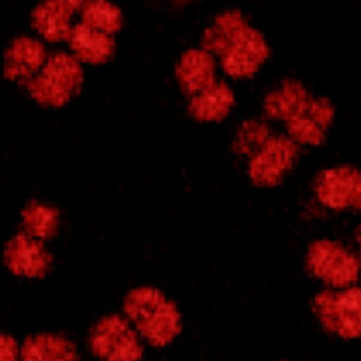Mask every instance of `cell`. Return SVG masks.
<instances>
[{
    "label": "cell",
    "mask_w": 361,
    "mask_h": 361,
    "mask_svg": "<svg viewBox=\"0 0 361 361\" xmlns=\"http://www.w3.org/2000/svg\"><path fill=\"white\" fill-rule=\"evenodd\" d=\"M203 49L221 55L222 69L236 78L250 76L268 59L267 39L249 27L240 11L219 14L203 34Z\"/></svg>",
    "instance_id": "1"
},
{
    "label": "cell",
    "mask_w": 361,
    "mask_h": 361,
    "mask_svg": "<svg viewBox=\"0 0 361 361\" xmlns=\"http://www.w3.org/2000/svg\"><path fill=\"white\" fill-rule=\"evenodd\" d=\"M264 111L268 116L286 120L293 141L309 145H319L324 140V130L334 118L330 101L312 97L307 88L295 80H286L282 87L267 95Z\"/></svg>",
    "instance_id": "2"
},
{
    "label": "cell",
    "mask_w": 361,
    "mask_h": 361,
    "mask_svg": "<svg viewBox=\"0 0 361 361\" xmlns=\"http://www.w3.org/2000/svg\"><path fill=\"white\" fill-rule=\"evenodd\" d=\"M126 316L154 345H166L182 331V316L168 296L154 288L130 291L123 300Z\"/></svg>",
    "instance_id": "3"
},
{
    "label": "cell",
    "mask_w": 361,
    "mask_h": 361,
    "mask_svg": "<svg viewBox=\"0 0 361 361\" xmlns=\"http://www.w3.org/2000/svg\"><path fill=\"white\" fill-rule=\"evenodd\" d=\"M83 71L80 60L67 53H56L46 60L44 67L27 83L35 101L48 106H62L80 90Z\"/></svg>",
    "instance_id": "4"
},
{
    "label": "cell",
    "mask_w": 361,
    "mask_h": 361,
    "mask_svg": "<svg viewBox=\"0 0 361 361\" xmlns=\"http://www.w3.org/2000/svg\"><path fill=\"white\" fill-rule=\"evenodd\" d=\"M314 312L331 334L344 338L361 335V288L342 293L323 291L314 298Z\"/></svg>",
    "instance_id": "5"
},
{
    "label": "cell",
    "mask_w": 361,
    "mask_h": 361,
    "mask_svg": "<svg viewBox=\"0 0 361 361\" xmlns=\"http://www.w3.org/2000/svg\"><path fill=\"white\" fill-rule=\"evenodd\" d=\"M90 348L102 361H140L143 345L122 316H106L92 328Z\"/></svg>",
    "instance_id": "6"
},
{
    "label": "cell",
    "mask_w": 361,
    "mask_h": 361,
    "mask_svg": "<svg viewBox=\"0 0 361 361\" xmlns=\"http://www.w3.org/2000/svg\"><path fill=\"white\" fill-rule=\"evenodd\" d=\"M307 267L316 277L335 288H345L358 279L360 263L348 249L331 240H316L309 247Z\"/></svg>",
    "instance_id": "7"
},
{
    "label": "cell",
    "mask_w": 361,
    "mask_h": 361,
    "mask_svg": "<svg viewBox=\"0 0 361 361\" xmlns=\"http://www.w3.org/2000/svg\"><path fill=\"white\" fill-rule=\"evenodd\" d=\"M296 155L298 147L295 141L284 136H270L250 159V178L259 185H275L293 168Z\"/></svg>",
    "instance_id": "8"
},
{
    "label": "cell",
    "mask_w": 361,
    "mask_h": 361,
    "mask_svg": "<svg viewBox=\"0 0 361 361\" xmlns=\"http://www.w3.org/2000/svg\"><path fill=\"white\" fill-rule=\"evenodd\" d=\"M4 261L13 274L23 277H42L51 268L53 257L41 240L32 238L27 233H18L6 243Z\"/></svg>",
    "instance_id": "9"
},
{
    "label": "cell",
    "mask_w": 361,
    "mask_h": 361,
    "mask_svg": "<svg viewBox=\"0 0 361 361\" xmlns=\"http://www.w3.org/2000/svg\"><path fill=\"white\" fill-rule=\"evenodd\" d=\"M46 48L41 41L28 35L14 39L4 55V74L9 80L23 81L25 85L37 76V71L46 63Z\"/></svg>",
    "instance_id": "10"
},
{
    "label": "cell",
    "mask_w": 361,
    "mask_h": 361,
    "mask_svg": "<svg viewBox=\"0 0 361 361\" xmlns=\"http://www.w3.org/2000/svg\"><path fill=\"white\" fill-rule=\"evenodd\" d=\"M83 2H73V0H53V2H42L32 13V23L35 30L42 34L51 42L69 41L73 32L74 11L81 9Z\"/></svg>",
    "instance_id": "11"
},
{
    "label": "cell",
    "mask_w": 361,
    "mask_h": 361,
    "mask_svg": "<svg viewBox=\"0 0 361 361\" xmlns=\"http://www.w3.org/2000/svg\"><path fill=\"white\" fill-rule=\"evenodd\" d=\"M360 173L349 166H338L319 173L316 180V194L319 201L334 210L351 207L355 201Z\"/></svg>",
    "instance_id": "12"
},
{
    "label": "cell",
    "mask_w": 361,
    "mask_h": 361,
    "mask_svg": "<svg viewBox=\"0 0 361 361\" xmlns=\"http://www.w3.org/2000/svg\"><path fill=\"white\" fill-rule=\"evenodd\" d=\"M176 78L183 92L194 95L207 90L215 83L214 59L204 49H189L182 55L176 66Z\"/></svg>",
    "instance_id": "13"
},
{
    "label": "cell",
    "mask_w": 361,
    "mask_h": 361,
    "mask_svg": "<svg viewBox=\"0 0 361 361\" xmlns=\"http://www.w3.org/2000/svg\"><path fill=\"white\" fill-rule=\"evenodd\" d=\"M69 44L78 60L90 63L106 62L115 53V39L106 32L92 28L80 21L71 32Z\"/></svg>",
    "instance_id": "14"
},
{
    "label": "cell",
    "mask_w": 361,
    "mask_h": 361,
    "mask_svg": "<svg viewBox=\"0 0 361 361\" xmlns=\"http://www.w3.org/2000/svg\"><path fill=\"white\" fill-rule=\"evenodd\" d=\"M21 361H78L76 345L55 334L28 337L20 351Z\"/></svg>",
    "instance_id": "15"
},
{
    "label": "cell",
    "mask_w": 361,
    "mask_h": 361,
    "mask_svg": "<svg viewBox=\"0 0 361 361\" xmlns=\"http://www.w3.org/2000/svg\"><path fill=\"white\" fill-rule=\"evenodd\" d=\"M235 104V94L228 83L215 81L201 94L190 97L189 111L197 120H221Z\"/></svg>",
    "instance_id": "16"
},
{
    "label": "cell",
    "mask_w": 361,
    "mask_h": 361,
    "mask_svg": "<svg viewBox=\"0 0 361 361\" xmlns=\"http://www.w3.org/2000/svg\"><path fill=\"white\" fill-rule=\"evenodd\" d=\"M21 221L27 229V235H30L32 238L46 240L55 236L59 231L60 214L56 208L39 201H30L21 212Z\"/></svg>",
    "instance_id": "17"
},
{
    "label": "cell",
    "mask_w": 361,
    "mask_h": 361,
    "mask_svg": "<svg viewBox=\"0 0 361 361\" xmlns=\"http://www.w3.org/2000/svg\"><path fill=\"white\" fill-rule=\"evenodd\" d=\"M81 21L85 25L106 34H115L122 27V11L111 2H83L81 7Z\"/></svg>",
    "instance_id": "18"
},
{
    "label": "cell",
    "mask_w": 361,
    "mask_h": 361,
    "mask_svg": "<svg viewBox=\"0 0 361 361\" xmlns=\"http://www.w3.org/2000/svg\"><path fill=\"white\" fill-rule=\"evenodd\" d=\"M270 129L264 123L256 122V120H249L242 126V129L238 130L235 140V150L240 154H256L267 140L270 137Z\"/></svg>",
    "instance_id": "19"
},
{
    "label": "cell",
    "mask_w": 361,
    "mask_h": 361,
    "mask_svg": "<svg viewBox=\"0 0 361 361\" xmlns=\"http://www.w3.org/2000/svg\"><path fill=\"white\" fill-rule=\"evenodd\" d=\"M20 351V345L11 335L0 334V361H18Z\"/></svg>",
    "instance_id": "20"
},
{
    "label": "cell",
    "mask_w": 361,
    "mask_h": 361,
    "mask_svg": "<svg viewBox=\"0 0 361 361\" xmlns=\"http://www.w3.org/2000/svg\"><path fill=\"white\" fill-rule=\"evenodd\" d=\"M353 207L360 208L361 210V173L358 178V185H356V192H355V201H353Z\"/></svg>",
    "instance_id": "21"
},
{
    "label": "cell",
    "mask_w": 361,
    "mask_h": 361,
    "mask_svg": "<svg viewBox=\"0 0 361 361\" xmlns=\"http://www.w3.org/2000/svg\"><path fill=\"white\" fill-rule=\"evenodd\" d=\"M358 240H360V247H361V228H360V233H358Z\"/></svg>",
    "instance_id": "22"
}]
</instances>
